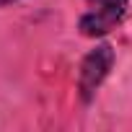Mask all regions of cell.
<instances>
[{"label":"cell","mask_w":132,"mask_h":132,"mask_svg":"<svg viewBox=\"0 0 132 132\" xmlns=\"http://www.w3.org/2000/svg\"><path fill=\"white\" fill-rule=\"evenodd\" d=\"M88 11L80 16V31L86 36L109 34L127 13V0H86Z\"/></svg>","instance_id":"cell-1"},{"label":"cell","mask_w":132,"mask_h":132,"mask_svg":"<svg viewBox=\"0 0 132 132\" xmlns=\"http://www.w3.org/2000/svg\"><path fill=\"white\" fill-rule=\"evenodd\" d=\"M111 65H114V49L109 44H98L96 49H91L86 54V60L80 65V80H78V88H80L83 101H91V96L96 93V88L109 75Z\"/></svg>","instance_id":"cell-2"},{"label":"cell","mask_w":132,"mask_h":132,"mask_svg":"<svg viewBox=\"0 0 132 132\" xmlns=\"http://www.w3.org/2000/svg\"><path fill=\"white\" fill-rule=\"evenodd\" d=\"M5 3H13V0H0V5H5Z\"/></svg>","instance_id":"cell-3"}]
</instances>
